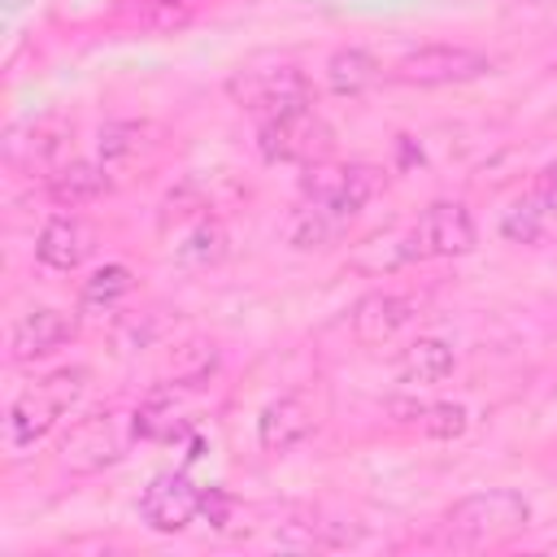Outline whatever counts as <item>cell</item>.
<instances>
[{
    "label": "cell",
    "mask_w": 557,
    "mask_h": 557,
    "mask_svg": "<svg viewBox=\"0 0 557 557\" xmlns=\"http://www.w3.org/2000/svg\"><path fill=\"white\" fill-rule=\"evenodd\" d=\"M453 366H457V357H453V348L444 339L418 335L405 348V357H400V379L405 383H418V387H435V383H444L453 374Z\"/></svg>",
    "instance_id": "obj_18"
},
{
    "label": "cell",
    "mask_w": 557,
    "mask_h": 557,
    "mask_svg": "<svg viewBox=\"0 0 557 557\" xmlns=\"http://www.w3.org/2000/svg\"><path fill=\"white\" fill-rule=\"evenodd\" d=\"M418 318V300L405 296V292H370L352 305L348 322H352V335L361 344H387L396 339L409 322Z\"/></svg>",
    "instance_id": "obj_10"
},
{
    "label": "cell",
    "mask_w": 557,
    "mask_h": 557,
    "mask_svg": "<svg viewBox=\"0 0 557 557\" xmlns=\"http://www.w3.org/2000/svg\"><path fill=\"white\" fill-rule=\"evenodd\" d=\"M78 335V318L65 313V309H30L17 318L13 335H9V348H13V361H35V357H48L57 348H65L70 339Z\"/></svg>",
    "instance_id": "obj_11"
},
{
    "label": "cell",
    "mask_w": 557,
    "mask_h": 557,
    "mask_svg": "<svg viewBox=\"0 0 557 557\" xmlns=\"http://www.w3.org/2000/svg\"><path fill=\"white\" fill-rule=\"evenodd\" d=\"M226 513H231V496L226 492H218V487L200 492V518H209L213 527H226Z\"/></svg>",
    "instance_id": "obj_26"
},
{
    "label": "cell",
    "mask_w": 557,
    "mask_h": 557,
    "mask_svg": "<svg viewBox=\"0 0 557 557\" xmlns=\"http://www.w3.org/2000/svg\"><path fill=\"white\" fill-rule=\"evenodd\" d=\"M122 457V440H117V422L113 413H91L74 426V435L65 440V466L70 470H100L109 461Z\"/></svg>",
    "instance_id": "obj_15"
},
{
    "label": "cell",
    "mask_w": 557,
    "mask_h": 557,
    "mask_svg": "<svg viewBox=\"0 0 557 557\" xmlns=\"http://www.w3.org/2000/svg\"><path fill=\"white\" fill-rule=\"evenodd\" d=\"M126 292H131V270H126V265H100V270H91V274L83 278L78 305H83L87 313H104V309H113Z\"/></svg>",
    "instance_id": "obj_20"
},
{
    "label": "cell",
    "mask_w": 557,
    "mask_h": 557,
    "mask_svg": "<svg viewBox=\"0 0 557 557\" xmlns=\"http://www.w3.org/2000/svg\"><path fill=\"white\" fill-rule=\"evenodd\" d=\"M335 226H339V218H331V213H322V209H313V205H300V209L287 218V239H292L296 248H322V244L335 235Z\"/></svg>",
    "instance_id": "obj_21"
},
{
    "label": "cell",
    "mask_w": 557,
    "mask_h": 557,
    "mask_svg": "<svg viewBox=\"0 0 557 557\" xmlns=\"http://www.w3.org/2000/svg\"><path fill=\"white\" fill-rule=\"evenodd\" d=\"M309 431H313V413L300 396H278L257 418V440L265 453H292L296 444L309 440Z\"/></svg>",
    "instance_id": "obj_14"
},
{
    "label": "cell",
    "mask_w": 557,
    "mask_h": 557,
    "mask_svg": "<svg viewBox=\"0 0 557 557\" xmlns=\"http://www.w3.org/2000/svg\"><path fill=\"white\" fill-rule=\"evenodd\" d=\"M387 413H392L396 426H418V431L431 435V440H457V435H466V426H470L466 405H453V400H413V396H396V400H387Z\"/></svg>",
    "instance_id": "obj_13"
},
{
    "label": "cell",
    "mask_w": 557,
    "mask_h": 557,
    "mask_svg": "<svg viewBox=\"0 0 557 557\" xmlns=\"http://www.w3.org/2000/svg\"><path fill=\"white\" fill-rule=\"evenodd\" d=\"M226 91H231V100H235L239 109H248L257 122L313 109V83H309L300 70H292V65L239 70V74L226 83Z\"/></svg>",
    "instance_id": "obj_3"
},
{
    "label": "cell",
    "mask_w": 557,
    "mask_h": 557,
    "mask_svg": "<svg viewBox=\"0 0 557 557\" xmlns=\"http://www.w3.org/2000/svg\"><path fill=\"white\" fill-rule=\"evenodd\" d=\"M331 126L313 113H283V117H265L261 122V152L265 161H287V165H313L322 157H331Z\"/></svg>",
    "instance_id": "obj_7"
},
{
    "label": "cell",
    "mask_w": 557,
    "mask_h": 557,
    "mask_svg": "<svg viewBox=\"0 0 557 557\" xmlns=\"http://www.w3.org/2000/svg\"><path fill=\"white\" fill-rule=\"evenodd\" d=\"M535 187H540L544 196H553V200H557V161L540 170V178H535Z\"/></svg>",
    "instance_id": "obj_27"
},
{
    "label": "cell",
    "mask_w": 557,
    "mask_h": 557,
    "mask_svg": "<svg viewBox=\"0 0 557 557\" xmlns=\"http://www.w3.org/2000/svg\"><path fill=\"white\" fill-rule=\"evenodd\" d=\"M170 418H174V392L161 387V392H152V396L135 409V435H165Z\"/></svg>",
    "instance_id": "obj_23"
},
{
    "label": "cell",
    "mask_w": 557,
    "mask_h": 557,
    "mask_svg": "<svg viewBox=\"0 0 557 557\" xmlns=\"http://www.w3.org/2000/svg\"><path fill=\"white\" fill-rule=\"evenodd\" d=\"M44 191H48L52 205L78 209V205H91V200H100L109 191V174L100 165H91V161H65L52 174H44Z\"/></svg>",
    "instance_id": "obj_16"
},
{
    "label": "cell",
    "mask_w": 557,
    "mask_h": 557,
    "mask_svg": "<svg viewBox=\"0 0 557 557\" xmlns=\"http://www.w3.org/2000/svg\"><path fill=\"white\" fill-rule=\"evenodd\" d=\"M83 379H87V370L74 366V370H57V374L30 383V387L9 405V413H4V444H9L13 453L35 448V444L61 422V413L78 400Z\"/></svg>",
    "instance_id": "obj_1"
},
{
    "label": "cell",
    "mask_w": 557,
    "mask_h": 557,
    "mask_svg": "<svg viewBox=\"0 0 557 557\" xmlns=\"http://www.w3.org/2000/svg\"><path fill=\"white\" fill-rule=\"evenodd\" d=\"M527 522H531V505L522 500V492H509V487L470 492V496H461V500L444 513L448 535H457V540H466V544H496V540H509V535L527 531Z\"/></svg>",
    "instance_id": "obj_2"
},
{
    "label": "cell",
    "mask_w": 557,
    "mask_h": 557,
    "mask_svg": "<svg viewBox=\"0 0 557 557\" xmlns=\"http://www.w3.org/2000/svg\"><path fill=\"white\" fill-rule=\"evenodd\" d=\"M139 144H144V126L139 122H109V126H100V157H104V165L135 157Z\"/></svg>",
    "instance_id": "obj_22"
},
{
    "label": "cell",
    "mask_w": 557,
    "mask_h": 557,
    "mask_svg": "<svg viewBox=\"0 0 557 557\" xmlns=\"http://www.w3.org/2000/svg\"><path fill=\"white\" fill-rule=\"evenodd\" d=\"M131 17H135L139 26L165 30V26H178V22H187V0H135Z\"/></svg>",
    "instance_id": "obj_24"
},
{
    "label": "cell",
    "mask_w": 557,
    "mask_h": 557,
    "mask_svg": "<svg viewBox=\"0 0 557 557\" xmlns=\"http://www.w3.org/2000/svg\"><path fill=\"white\" fill-rule=\"evenodd\" d=\"M178 252H183L187 261H218V257H222V231L205 222V226L191 231V239H187Z\"/></svg>",
    "instance_id": "obj_25"
},
{
    "label": "cell",
    "mask_w": 557,
    "mask_h": 557,
    "mask_svg": "<svg viewBox=\"0 0 557 557\" xmlns=\"http://www.w3.org/2000/svg\"><path fill=\"white\" fill-rule=\"evenodd\" d=\"M91 252H96V231H91L83 218H74V213L48 218L44 231H39V239H35V257H39L48 270H65V274L78 270Z\"/></svg>",
    "instance_id": "obj_12"
},
{
    "label": "cell",
    "mask_w": 557,
    "mask_h": 557,
    "mask_svg": "<svg viewBox=\"0 0 557 557\" xmlns=\"http://www.w3.org/2000/svg\"><path fill=\"white\" fill-rule=\"evenodd\" d=\"M379 78H383V65H379L366 48H339V52H331V61H326V83H331V91H339V96H361V91H370Z\"/></svg>",
    "instance_id": "obj_19"
},
{
    "label": "cell",
    "mask_w": 557,
    "mask_h": 557,
    "mask_svg": "<svg viewBox=\"0 0 557 557\" xmlns=\"http://www.w3.org/2000/svg\"><path fill=\"white\" fill-rule=\"evenodd\" d=\"M139 518H144L152 531H161V535L183 531L191 518H200V487H196L183 470H165V474H157V479L144 487V496H139Z\"/></svg>",
    "instance_id": "obj_8"
},
{
    "label": "cell",
    "mask_w": 557,
    "mask_h": 557,
    "mask_svg": "<svg viewBox=\"0 0 557 557\" xmlns=\"http://www.w3.org/2000/svg\"><path fill=\"white\" fill-rule=\"evenodd\" d=\"M70 131L61 126V122H52V117H44V122H26V126H17V131H9V139H4V157L17 165V170H39V174H52L57 165H65L70 157Z\"/></svg>",
    "instance_id": "obj_9"
},
{
    "label": "cell",
    "mask_w": 557,
    "mask_h": 557,
    "mask_svg": "<svg viewBox=\"0 0 557 557\" xmlns=\"http://www.w3.org/2000/svg\"><path fill=\"white\" fill-rule=\"evenodd\" d=\"M557 222V200L544 196L540 187H531L522 200H513L500 218V235L509 244H540L548 235V226Z\"/></svg>",
    "instance_id": "obj_17"
},
{
    "label": "cell",
    "mask_w": 557,
    "mask_h": 557,
    "mask_svg": "<svg viewBox=\"0 0 557 557\" xmlns=\"http://www.w3.org/2000/svg\"><path fill=\"white\" fill-rule=\"evenodd\" d=\"M474 218L461 200H435L422 209V218L409 226L405 257L431 261V257H461L474 248Z\"/></svg>",
    "instance_id": "obj_6"
},
{
    "label": "cell",
    "mask_w": 557,
    "mask_h": 557,
    "mask_svg": "<svg viewBox=\"0 0 557 557\" xmlns=\"http://www.w3.org/2000/svg\"><path fill=\"white\" fill-rule=\"evenodd\" d=\"M492 74V57L466 44H426L396 61V78L413 87H448V83H474Z\"/></svg>",
    "instance_id": "obj_5"
},
{
    "label": "cell",
    "mask_w": 557,
    "mask_h": 557,
    "mask_svg": "<svg viewBox=\"0 0 557 557\" xmlns=\"http://www.w3.org/2000/svg\"><path fill=\"white\" fill-rule=\"evenodd\" d=\"M300 196L305 205L331 213V218H352L357 209H366V200L379 191V174L370 165L357 161H313L300 165Z\"/></svg>",
    "instance_id": "obj_4"
}]
</instances>
